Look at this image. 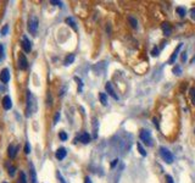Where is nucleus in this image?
<instances>
[{
	"label": "nucleus",
	"instance_id": "38",
	"mask_svg": "<svg viewBox=\"0 0 195 183\" xmlns=\"http://www.w3.org/2000/svg\"><path fill=\"white\" fill-rule=\"evenodd\" d=\"M187 61V51L182 53V62H185Z\"/></svg>",
	"mask_w": 195,
	"mask_h": 183
},
{
	"label": "nucleus",
	"instance_id": "2",
	"mask_svg": "<svg viewBox=\"0 0 195 183\" xmlns=\"http://www.w3.org/2000/svg\"><path fill=\"white\" fill-rule=\"evenodd\" d=\"M38 26H39V21L35 16H31L28 18V24H27V28H28V32L33 35L37 34V31H38Z\"/></svg>",
	"mask_w": 195,
	"mask_h": 183
},
{
	"label": "nucleus",
	"instance_id": "37",
	"mask_svg": "<svg viewBox=\"0 0 195 183\" xmlns=\"http://www.w3.org/2000/svg\"><path fill=\"white\" fill-rule=\"evenodd\" d=\"M166 181H167V183H174L172 176H170V175H167V176H166Z\"/></svg>",
	"mask_w": 195,
	"mask_h": 183
},
{
	"label": "nucleus",
	"instance_id": "22",
	"mask_svg": "<svg viewBox=\"0 0 195 183\" xmlns=\"http://www.w3.org/2000/svg\"><path fill=\"white\" fill-rule=\"evenodd\" d=\"M128 21L131 22V26H132L133 28H137V27H138V21H137L133 16H129V17H128Z\"/></svg>",
	"mask_w": 195,
	"mask_h": 183
},
{
	"label": "nucleus",
	"instance_id": "40",
	"mask_svg": "<svg viewBox=\"0 0 195 183\" xmlns=\"http://www.w3.org/2000/svg\"><path fill=\"white\" fill-rule=\"evenodd\" d=\"M117 161H118V160H117V159H115V160L112 161V164H111V167H115V165L117 164Z\"/></svg>",
	"mask_w": 195,
	"mask_h": 183
},
{
	"label": "nucleus",
	"instance_id": "16",
	"mask_svg": "<svg viewBox=\"0 0 195 183\" xmlns=\"http://www.w3.org/2000/svg\"><path fill=\"white\" fill-rule=\"evenodd\" d=\"M66 23H67L68 26H71V27H72L74 31H78L77 24H76V22H74V20H73L72 17H67V18H66Z\"/></svg>",
	"mask_w": 195,
	"mask_h": 183
},
{
	"label": "nucleus",
	"instance_id": "4",
	"mask_svg": "<svg viewBox=\"0 0 195 183\" xmlns=\"http://www.w3.org/2000/svg\"><path fill=\"white\" fill-rule=\"evenodd\" d=\"M139 137H140L141 142H144L146 145H149V147H151V145H152L151 134H150V132H149L148 129H141V131H140V134H139Z\"/></svg>",
	"mask_w": 195,
	"mask_h": 183
},
{
	"label": "nucleus",
	"instance_id": "17",
	"mask_svg": "<svg viewBox=\"0 0 195 183\" xmlns=\"http://www.w3.org/2000/svg\"><path fill=\"white\" fill-rule=\"evenodd\" d=\"M73 61H74V55H73V54H70V55L66 56V59H65L63 63L66 65V66H68V65H71Z\"/></svg>",
	"mask_w": 195,
	"mask_h": 183
},
{
	"label": "nucleus",
	"instance_id": "41",
	"mask_svg": "<svg viewBox=\"0 0 195 183\" xmlns=\"http://www.w3.org/2000/svg\"><path fill=\"white\" fill-rule=\"evenodd\" d=\"M3 183H7V182H3Z\"/></svg>",
	"mask_w": 195,
	"mask_h": 183
},
{
	"label": "nucleus",
	"instance_id": "21",
	"mask_svg": "<svg viewBox=\"0 0 195 183\" xmlns=\"http://www.w3.org/2000/svg\"><path fill=\"white\" fill-rule=\"evenodd\" d=\"M18 183H27V177H26V173L23 171L20 172V176H18Z\"/></svg>",
	"mask_w": 195,
	"mask_h": 183
},
{
	"label": "nucleus",
	"instance_id": "25",
	"mask_svg": "<svg viewBox=\"0 0 195 183\" xmlns=\"http://www.w3.org/2000/svg\"><path fill=\"white\" fill-rule=\"evenodd\" d=\"M172 72H173L174 75H180V73H182V67H180V66H178V65H177V66H174V67H173Z\"/></svg>",
	"mask_w": 195,
	"mask_h": 183
},
{
	"label": "nucleus",
	"instance_id": "9",
	"mask_svg": "<svg viewBox=\"0 0 195 183\" xmlns=\"http://www.w3.org/2000/svg\"><path fill=\"white\" fill-rule=\"evenodd\" d=\"M161 30H162V32H163V34L166 37H170L172 34V27H171V24L167 23V22H163L161 24Z\"/></svg>",
	"mask_w": 195,
	"mask_h": 183
},
{
	"label": "nucleus",
	"instance_id": "34",
	"mask_svg": "<svg viewBox=\"0 0 195 183\" xmlns=\"http://www.w3.org/2000/svg\"><path fill=\"white\" fill-rule=\"evenodd\" d=\"M151 53H152V55H154V56H157V55H159V53H160V50H159V48H157V46H155V48L152 49Z\"/></svg>",
	"mask_w": 195,
	"mask_h": 183
},
{
	"label": "nucleus",
	"instance_id": "20",
	"mask_svg": "<svg viewBox=\"0 0 195 183\" xmlns=\"http://www.w3.org/2000/svg\"><path fill=\"white\" fill-rule=\"evenodd\" d=\"M137 148H138V151L140 153V155L141 156H146V151H145V149L143 148V145H141V143H137Z\"/></svg>",
	"mask_w": 195,
	"mask_h": 183
},
{
	"label": "nucleus",
	"instance_id": "35",
	"mask_svg": "<svg viewBox=\"0 0 195 183\" xmlns=\"http://www.w3.org/2000/svg\"><path fill=\"white\" fill-rule=\"evenodd\" d=\"M59 120H60V112H56L55 114V117H54V125H56Z\"/></svg>",
	"mask_w": 195,
	"mask_h": 183
},
{
	"label": "nucleus",
	"instance_id": "29",
	"mask_svg": "<svg viewBox=\"0 0 195 183\" xmlns=\"http://www.w3.org/2000/svg\"><path fill=\"white\" fill-rule=\"evenodd\" d=\"M56 177L59 178V181H60V183H66V181H65V178L62 177V175H61V173H60L59 171L56 172Z\"/></svg>",
	"mask_w": 195,
	"mask_h": 183
},
{
	"label": "nucleus",
	"instance_id": "1",
	"mask_svg": "<svg viewBox=\"0 0 195 183\" xmlns=\"http://www.w3.org/2000/svg\"><path fill=\"white\" fill-rule=\"evenodd\" d=\"M37 110V103H35V98L33 97L32 92L28 90L27 92V106H26V116L29 117L32 116Z\"/></svg>",
	"mask_w": 195,
	"mask_h": 183
},
{
	"label": "nucleus",
	"instance_id": "14",
	"mask_svg": "<svg viewBox=\"0 0 195 183\" xmlns=\"http://www.w3.org/2000/svg\"><path fill=\"white\" fill-rule=\"evenodd\" d=\"M78 138H79V140L83 143V144H87V143H89V142H90V136H89V133H87V132L81 133Z\"/></svg>",
	"mask_w": 195,
	"mask_h": 183
},
{
	"label": "nucleus",
	"instance_id": "33",
	"mask_svg": "<svg viewBox=\"0 0 195 183\" xmlns=\"http://www.w3.org/2000/svg\"><path fill=\"white\" fill-rule=\"evenodd\" d=\"M50 4H53V5H55V6H62V3L61 1H57V0H51L50 1Z\"/></svg>",
	"mask_w": 195,
	"mask_h": 183
},
{
	"label": "nucleus",
	"instance_id": "7",
	"mask_svg": "<svg viewBox=\"0 0 195 183\" xmlns=\"http://www.w3.org/2000/svg\"><path fill=\"white\" fill-rule=\"evenodd\" d=\"M0 81H1L4 84H6L10 81V71L9 69H3L1 72H0Z\"/></svg>",
	"mask_w": 195,
	"mask_h": 183
},
{
	"label": "nucleus",
	"instance_id": "24",
	"mask_svg": "<svg viewBox=\"0 0 195 183\" xmlns=\"http://www.w3.org/2000/svg\"><path fill=\"white\" fill-rule=\"evenodd\" d=\"M59 137H60V139L63 140V142H65V140H67V138H68L67 134H66V132H63V131H61V132L59 133Z\"/></svg>",
	"mask_w": 195,
	"mask_h": 183
},
{
	"label": "nucleus",
	"instance_id": "5",
	"mask_svg": "<svg viewBox=\"0 0 195 183\" xmlns=\"http://www.w3.org/2000/svg\"><path fill=\"white\" fill-rule=\"evenodd\" d=\"M17 65H18V69L20 70H27V67H28V61H27V58L24 56V54L23 53H20L18 54V62H17Z\"/></svg>",
	"mask_w": 195,
	"mask_h": 183
},
{
	"label": "nucleus",
	"instance_id": "26",
	"mask_svg": "<svg viewBox=\"0 0 195 183\" xmlns=\"http://www.w3.org/2000/svg\"><path fill=\"white\" fill-rule=\"evenodd\" d=\"M15 171H16V167H15V166H10V167H9V175H10L11 177L15 176Z\"/></svg>",
	"mask_w": 195,
	"mask_h": 183
},
{
	"label": "nucleus",
	"instance_id": "31",
	"mask_svg": "<svg viewBox=\"0 0 195 183\" xmlns=\"http://www.w3.org/2000/svg\"><path fill=\"white\" fill-rule=\"evenodd\" d=\"M96 132H98V121L96 119H94V138H96Z\"/></svg>",
	"mask_w": 195,
	"mask_h": 183
},
{
	"label": "nucleus",
	"instance_id": "13",
	"mask_svg": "<svg viewBox=\"0 0 195 183\" xmlns=\"http://www.w3.org/2000/svg\"><path fill=\"white\" fill-rule=\"evenodd\" d=\"M20 149V147L18 145H16V147H14L12 144H10L9 145V148H7V154H9V156L11 159H14L15 156H16V154H17V150Z\"/></svg>",
	"mask_w": 195,
	"mask_h": 183
},
{
	"label": "nucleus",
	"instance_id": "19",
	"mask_svg": "<svg viewBox=\"0 0 195 183\" xmlns=\"http://www.w3.org/2000/svg\"><path fill=\"white\" fill-rule=\"evenodd\" d=\"M176 12H177V15H179L180 17H184L187 15V10L184 7H177L176 9Z\"/></svg>",
	"mask_w": 195,
	"mask_h": 183
},
{
	"label": "nucleus",
	"instance_id": "11",
	"mask_svg": "<svg viewBox=\"0 0 195 183\" xmlns=\"http://www.w3.org/2000/svg\"><path fill=\"white\" fill-rule=\"evenodd\" d=\"M3 108L5 110H10L12 108V100H11L10 95H5L3 98Z\"/></svg>",
	"mask_w": 195,
	"mask_h": 183
},
{
	"label": "nucleus",
	"instance_id": "28",
	"mask_svg": "<svg viewBox=\"0 0 195 183\" xmlns=\"http://www.w3.org/2000/svg\"><path fill=\"white\" fill-rule=\"evenodd\" d=\"M190 97H191V103L195 105V88L190 89Z\"/></svg>",
	"mask_w": 195,
	"mask_h": 183
},
{
	"label": "nucleus",
	"instance_id": "36",
	"mask_svg": "<svg viewBox=\"0 0 195 183\" xmlns=\"http://www.w3.org/2000/svg\"><path fill=\"white\" fill-rule=\"evenodd\" d=\"M190 17H191V20L195 21V7H193V9L190 10Z\"/></svg>",
	"mask_w": 195,
	"mask_h": 183
},
{
	"label": "nucleus",
	"instance_id": "6",
	"mask_svg": "<svg viewBox=\"0 0 195 183\" xmlns=\"http://www.w3.org/2000/svg\"><path fill=\"white\" fill-rule=\"evenodd\" d=\"M22 49L24 53H31L32 51V43L26 35L22 37Z\"/></svg>",
	"mask_w": 195,
	"mask_h": 183
},
{
	"label": "nucleus",
	"instance_id": "23",
	"mask_svg": "<svg viewBox=\"0 0 195 183\" xmlns=\"http://www.w3.org/2000/svg\"><path fill=\"white\" fill-rule=\"evenodd\" d=\"M74 81L78 82V93H81L82 89H83V83L81 81V78H78V77H74Z\"/></svg>",
	"mask_w": 195,
	"mask_h": 183
},
{
	"label": "nucleus",
	"instance_id": "39",
	"mask_svg": "<svg viewBox=\"0 0 195 183\" xmlns=\"http://www.w3.org/2000/svg\"><path fill=\"white\" fill-rule=\"evenodd\" d=\"M84 183H92V179H90L89 176H87V177L84 178Z\"/></svg>",
	"mask_w": 195,
	"mask_h": 183
},
{
	"label": "nucleus",
	"instance_id": "27",
	"mask_svg": "<svg viewBox=\"0 0 195 183\" xmlns=\"http://www.w3.org/2000/svg\"><path fill=\"white\" fill-rule=\"evenodd\" d=\"M4 51H5V50H4V45L0 44V61L4 60V56H5V55H4Z\"/></svg>",
	"mask_w": 195,
	"mask_h": 183
},
{
	"label": "nucleus",
	"instance_id": "32",
	"mask_svg": "<svg viewBox=\"0 0 195 183\" xmlns=\"http://www.w3.org/2000/svg\"><path fill=\"white\" fill-rule=\"evenodd\" d=\"M24 153L26 154H29L31 153V145H29V143H26V145H24Z\"/></svg>",
	"mask_w": 195,
	"mask_h": 183
},
{
	"label": "nucleus",
	"instance_id": "3",
	"mask_svg": "<svg viewBox=\"0 0 195 183\" xmlns=\"http://www.w3.org/2000/svg\"><path fill=\"white\" fill-rule=\"evenodd\" d=\"M160 156L162 158V160L165 162H167V164H172L173 162V155H172V153L168 150L167 148H165V147H161L160 148Z\"/></svg>",
	"mask_w": 195,
	"mask_h": 183
},
{
	"label": "nucleus",
	"instance_id": "15",
	"mask_svg": "<svg viewBox=\"0 0 195 183\" xmlns=\"http://www.w3.org/2000/svg\"><path fill=\"white\" fill-rule=\"evenodd\" d=\"M182 46H183V44H179V45L174 49L173 54H172V56H171V59H170V63H174V61H176V59H177V55H178V53H179V50L182 49Z\"/></svg>",
	"mask_w": 195,
	"mask_h": 183
},
{
	"label": "nucleus",
	"instance_id": "8",
	"mask_svg": "<svg viewBox=\"0 0 195 183\" xmlns=\"http://www.w3.org/2000/svg\"><path fill=\"white\" fill-rule=\"evenodd\" d=\"M105 89H106V92L107 93L115 99V100H118V97H117V94H116V92H115V89H113V86H112V83L111 82H107L106 83V86H105Z\"/></svg>",
	"mask_w": 195,
	"mask_h": 183
},
{
	"label": "nucleus",
	"instance_id": "12",
	"mask_svg": "<svg viewBox=\"0 0 195 183\" xmlns=\"http://www.w3.org/2000/svg\"><path fill=\"white\" fill-rule=\"evenodd\" d=\"M29 181H31V183H38L37 182V173H35V170H34V166L32 162L29 164Z\"/></svg>",
	"mask_w": 195,
	"mask_h": 183
},
{
	"label": "nucleus",
	"instance_id": "18",
	"mask_svg": "<svg viewBox=\"0 0 195 183\" xmlns=\"http://www.w3.org/2000/svg\"><path fill=\"white\" fill-rule=\"evenodd\" d=\"M99 99H100V101H101V104L104 106L107 105V95L105 93H100L99 94Z\"/></svg>",
	"mask_w": 195,
	"mask_h": 183
},
{
	"label": "nucleus",
	"instance_id": "30",
	"mask_svg": "<svg viewBox=\"0 0 195 183\" xmlns=\"http://www.w3.org/2000/svg\"><path fill=\"white\" fill-rule=\"evenodd\" d=\"M7 31H9V26L5 24L4 27L1 28V35H6V34H7Z\"/></svg>",
	"mask_w": 195,
	"mask_h": 183
},
{
	"label": "nucleus",
	"instance_id": "10",
	"mask_svg": "<svg viewBox=\"0 0 195 183\" xmlns=\"http://www.w3.org/2000/svg\"><path fill=\"white\" fill-rule=\"evenodd\" d=\"M66 155H67L66 149H65V148H59L56 150V153H55V158L57 160H63L65 158H66Z\"/></svg>",
	"mask_w": 195,
	"mask_h": 183
}]
</instances>
